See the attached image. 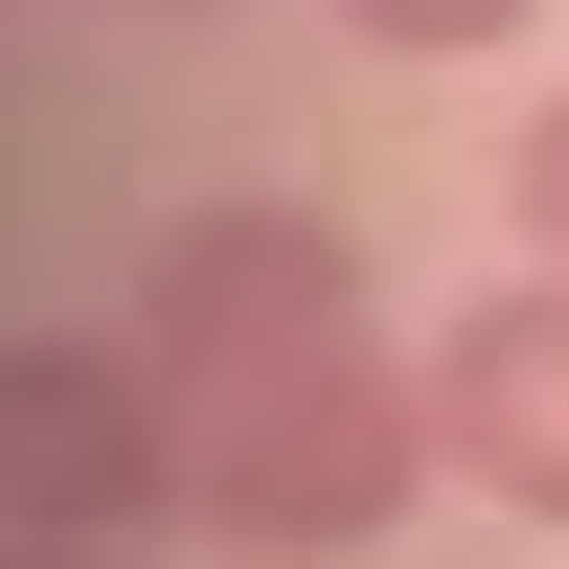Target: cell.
I'll list each match as a JSON object with an SVG mask.
<instances>
[{
    "mask_svg": "<svg viewBox=\"0 0 569 569\" xmlns=\"http://www.w3.org/2000/svg\"><path fill=\"white\" fill-rule=\"evenodd\" d=\"M410 479H433V365L342 342H273L228 388H182V525H228L251 569H319V547H388Z\"/></svg>",
    "mask_w": 569,
    "mask_h": 569,
    "instance_id": "6da1fadb",
    "label": "cell"
},
{
    "mask_svg": "<svg viewBox=\"0 0 569 569\" xmlns=\"http://www.w3.org/2000/svg\"><path fill=\"white\" fill-rule=\"evenodd\" d=\"M182 501L160 342H0V547H137Z\"/></svg>",
    "mask_w": 569,
    "mask_h": 569,
    "instance_id": "7a4b0ae2",
    "label": "cell"
},
{
    "mask_svg": "<svg viewBox=\"0 0 569 569\" xmlns=\"http://www.w3.org/2000/svg\"><path fill=\"white\" fill-rule=\"evenodd\" d=\"M342 319H365V251L319 206H182L160 251H137V319H114V342H160V388H228V365L342 342Z\"/></svg>",
    "mask_w": 569,
    "mask_h": 569,
    "instance_id": "3957f363",
    "label": "cell"
},
{
    "mask_svg": "<svg viewBox=\"0 0 569 569\" xmlns=\"http://www.w3.org/2000/svg\"><path fill=\"white\" fill-rule=\"evenodd\" d=\"M433 456L525 525H569V273H501L433 319Z\"/></svg>",
    "mask_w": 569,
    "mask_h": 569,
    "instance_id": "277c9868",
    "label": "cell"
},
{
    "mask_svg": "<svg viewBox=\"0 0 569 569\" xmlns=\"http://www.w3.org/2000/svg\"><path fill=\"white\" fill-rule=\"evenodd\" d=\"M501 206H525V273H569V91L525 114V160H501Z\"/></svg>",
    "mask_w": 569,
    "mask_h": 569,
    "instance_id": "5b68a950",
    "label": "cell"
},
{
    "mask_svg": "<svg viewBox=\"0 0 569 569\" xmlns=\"http://www.w3.org/2000/svg\"><path fill=\"white\" fill-rule=\"evenodd\" d=\"M342 23H365V46H410V69H456V46H501L525 0H342Z\"/></svg>",
    "mask_w": 569,
    "mask_h": 569,
    "instance_id": "8992f818",
    "label": "cell"
},
{
    "mask_svg": "<svg viewBox=\"0 0 569 569\" xmlns=\"http://www.w3.org/2000/svg\"><path fill=\"white\" fill-rule=\"evenodd\" d=\"M0 569H114V547H0Z\"/></svg>",
    "mask_w": 569,
    "mask_h": 569,
    "instance_id": "52a82bcc",
    "label": "cell"
}]
</instances>
